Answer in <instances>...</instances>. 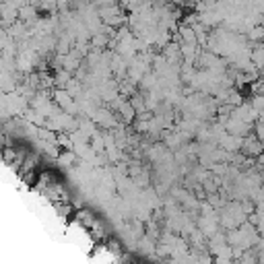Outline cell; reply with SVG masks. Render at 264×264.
Instances as JSON below:
<instances>
[{"mask_svg": "<svg viewBox=\"0 0 264 264\" xmlns=\"http://www.w3.org/2000/svg\"><path fill=\"white\" fill-rule=\"evenodd\" d=\"M262 29H264V19H262Z\"/></svg>", "mask_w": 264, "mask_h": 264, "instance_id": "cell-2", "label": "cell"}, {"mask_svg": "<svg viewBox=\"0 0 264 264\" xmlns=\"http://www.w3.org/2000/svg\"><path fill=\"white\" fill-rule=\"evenodd\" d=\"M36 13H38V11H36V5H33L31 0H29V3H27L25 7H21V9H19V17H21L23 21H29V19H36Z\"/></svg>", "mask_w": 264, "mask_h": 264, "instance_id": "cell-1", "label": "cell"}]
</instances>
